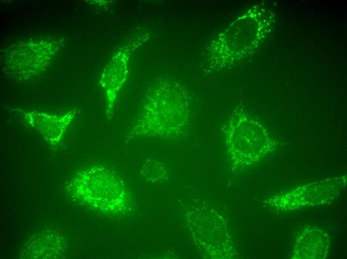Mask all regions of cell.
Instances as JSON below:
<instances>
[{"label":"cell","mask_w":347,"mask_h":259,"mask_svg":"<svg viewBox=\"0 0 347 259\" xmlns=\"http://www.w3.org/2000/svg\"><path fill=\"white\" fill-rule=\"evenodd\" d=\"M329 246V237L323 231L313 228L306 229L296 242L294 258L323 259Z\"/></svg>","instance_id":"6da1fadb"},{"label":"cell","mask_w":347,"mask_h":259,"mask_svg":"<svg viewBox=\"0 0 347 259\" xmlns=\"http://www.w3.org/2000/svg\"><path fill=\"white\" fill-rule=\"evenodd\" d=\"M60 118L46 115L45 117H39L38 116V118L35 117L33 120L30 119L28 122L38 129L48 141L57 142L72 119L66 116Z\"/></svg>","instance_id":"7a4b0ae2"}]
</instances>
